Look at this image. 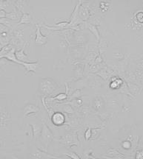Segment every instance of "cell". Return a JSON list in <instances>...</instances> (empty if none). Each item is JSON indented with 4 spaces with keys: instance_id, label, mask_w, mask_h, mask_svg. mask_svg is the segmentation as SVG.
Here are the masks:
<instances>
[{
    "instance_id": "cell-1",
    "label": "cell",
    "mask_w": 143,
    "mask_h": 159,
    "mask_svg": "<svg viewBox=\"0 0 143 159\" xmlns=\"http://www.w3.org/2000/svg\"><path fill=\"white\" fill-rule=\"evenodd\" d=\"M12 125L11 113L6 100L0 96V135L5 132L11 134Z\"/></svg>"
},
{
    "instance_id": "cell-2",
    "label": "cell",
    "mask_w": 143,
    "mask_h": 159,
    "mask_svg": "<svg viewBox=\"0 0 143 159\" xmlns=\"http://www.w3.org/2000/svg\"><path fill=\"white\" fill-rule=\"evenodd\" d=\"M57 88V83L51 77H43L39 80V91L42 95H51Z\"/></svg>"
},
{
    "instance_id": "cell-3",
    "label": "cell",
    "mask_w": 143,
    "mask_h": 159,
    "mask_svg": "<svg viewBox=\"0 0 143 159\" xmlns=\"http://www.w3.org/2000/svg\"><path fill=\"white\" fill-rule=\"evenodd\" d=\"M40 138L42 143L45 147V150H47L50 142H51L52 139H54V136H53L52 132L51 131L48 126L45 123H43Z\"/></svg>"
},
{
    "instance_id": "cell-4",
    "label": "cell",
    "mask_w": 143,
    "mask_h": 159,
    "mask_svg": "<svg viewBox=\"0 0 143 159\" xmlns=\"http://www.w3.org/2000/svg\"><path fill=\"white\" fill-rule=\"evenodd\" d=\"M36 37H35V40H34L35 44H36V46H45L48 43V38L47 36H44V35L41 33L40 27H39V26L38 25V24H36Z\"/></svg>"
},
{
    "instance_id": "cell-5",
    "label": "cell",
    "mask_w": 143,
    "mask_h": 159,
    "mask_svg": "<svg viewBox=\"0 0 143 159\" xmlns=\"http://www.w3.org/2000/svg\"><path fill=\"white\" fill-rule=\"evenodd\" d=\"M81 3H82V2H79V4L76 5L75 8H74V11H73L72 14H71V20H70L69 21L71 26L80 24L81 22L83 21L81 19L80 16H79V6H80Z\"/></svg>"
},
{
    "instance_id": "cell-6",
    "label": "cell",
    "mask_w": 143,
    "mask_h": 159,
    "mask_svg": "<svg viewBox=\"0 0 143 159\" xmlns=\"http://www.w3.org/2000/svg\"><path fill=\"white\" fill-rule=\"evenodd\" d=\"M40 111V109L37 105L33 103L25 104L22 109V115L24 117H28L31 114H36Z\"/></svg>"
},
{
    "instance_id": "cell-7",
    "label": "cell",
    "mask_w": 143,
    "mask_h": 159,
    "mask_svg": "<svg viewBox=\"0 0 143 159\" xmlns=\"http://www.w3.org/2000/svg\"><path fill=\"white\" fill-rule=\"evenodd\" d=\"M32 156L34 159H58V157L49 155L45 152H43L39 148H35L32 151Z\"/></svg>"
},
{
    "instance_id": "cell-8",
    "label": "cell",
    "mask_w": 143,
    "mask_h": 159,
    "mask_svg": "<svg viewBox=\"0 0 143 159\" xmlns=\"http://www.w3.org/2000/svg\"><path fill=\"white\" fill-rule=\"evenodd\" d=\"M22 66H23L25 69L26 72L25 74H28V73H36V70L39 66V61H32V62H22Z\"/></svg>"
},
{
    "instance_id": "cell-9",
    "label": "cell",
    "mask_w": 143,
    "mask_h": 159,
    "mask_svg": "<svg viewBox=\"0 0 143 159\" xmlns=\"http://www.w3.org/2000/svg\"><path fill=\"white\" fill-rule=\"evenodd\" d=\"M29 125L32 128L33 137L35 140H37L40 137L42 129V125L39 123H30Z\"/></svg>"
},
{
    "instance_id": "cell-10",
    "label": "cell",
    "mask_w": 143,
    "mask_h": 159,
    "mask_svg": "<svg viewBox=\"0 0 143 159\" xmlns=\"http://www.w3.org/2000/svg\"><path fill=\"white\" fill-rule=\"evenodd\" d=\"M52 122L55 125H62L65 123V116L62 113L60 112H56L54 114L52 118Z\"/></svg>"
},
{
    "instance_id": "cell-11",
    "label": "cell",
    "mask_w": 143,
    "mask_h": 159,
    "mask_svg": "<svg viewBox=\"0 0 143 159\" xmlns=\"http://www.w3.org/2000/svg\"><path fill=\"white\" fill-rule=\"evenodd\" d=\"M25 45L23 46L22 49L16 50L15 55L18 61L20 62H29L28 61V55L25 52Z\"/></svg>"
},
{
    "instance_id": "cell-12",
    "label": "cell",
    "mask_w": 143,
    "mask_h": 159,
    "mask_svg": "<svg viewBox=\"0 0 143 159\" xmlns=\"http://www.w3.org/2000/svg\"><path fill=\"white\" fill-rule=\"evenodd\" d=\"M19 14H20V13H19V11L16 10V8L14 7L12 11L6 13V18L8 19L11 20V21H14V22H16V21L19 20V19H20L21 16H19Z\"/></svg>"
},
{
    "instance_id": "cell-13",
    "label": "cell",
    "mask_w": 143,
    "mask_h": 159,
    "mask_svg": "<svg viewBox=\"0 0 143 159\" xmlns=\"http://www.w3.org/2000/svg\"><path fill=\"white\" fill-rule=\"evenodd\" d=\"M15 52H16V48L14 47L11 51H10L8 53L7 55H6L5 56L4 58L8 60V61H11V62H14L16 64H19V65H22V62H20V61H18L17 58H16V55H15Z\"/></svg>"
},
{
    "instance_id": "cell-14",
    "label": "cell",
    "mask_w": 143,
    "mask_h": 159,
    "mask_svg": "<svg viewBox=\"0 0 143 159\" xmlns=\"http://www.w3.org/2000/svg\"><path fill=\"white\" fill-rule=\"evenodd\" d=\"M31 22V16L29 13H24L21 15L20 20L17 22V26L21 24H28Z\"/></svg>"
},
{
    "instance_id": "cell-15",
    "label": "cell",
    "mask_w": 143,
    "mask_h": 159,
    "mask_svg": "<svg viewBox=\"0 0 143 159\" xmlns=\"http://www.w3.org/2000/svg\"><path fill=\"white\" fill-rule=\"evenodd\" d=\"M88 8H86L85 6H81V8L79 9V16H80L81 19L82 21L84 20H87L89 17V12H88Z\"/></svg>"
},
{
    "instance_id": "cell-16",
    "label": "cell",
    "mask_w": 143,
    "mask_h": 159,
    "mask_svg": "<svg viewBox=\"0 0 143 159\" xmlns=\"http://www.w3.org/2000/svg\"><path fill=\"white\" fill-rule=\"evenodd\" d=\"M13 48H14V46H13L12 44H11L3 46V47L2 48L1 50H0V60L4 58L5 56L6 55H7L8 53L13 49Z\"/></svg>"
},
{
    "instance_id": "cell-17",
    "label": "cell",
    "mask_w": 143,
    "mask_h": 159,
    "mask_svg": "<svg viewBox=\"0 0 143 159\" xmlns=\"http://www.w3.org/2000/svg\"><path fill=\"white\" fill-rule=\"evenodd\" d=\"M87 27H88V29L94 35V36L96 37V40H97V41H99V30H98L96 26L94 25V24H87Z\"/></svg>"
},
{
    "instance_id": "cell-18",
    "label": "cell",
    "mask_w": 143,
    "mask_h": 159,
    "mask_svg": "<svg viewBox=\"0 0 143 159\" xmlns=\"http://www.w3.org/2000/svg\"><path fill=\"white\" fill-rule=\"evenodd\" d=\"M62 142L66 144V145H69L71 144L73 142V136L71 134H67V135L62 136V138L61 139Z\"/></svg>"
},
{
    "instance_id": "cell-19",
    "label": "cell",
    "mask_w": 143,
    "mask_h": 159,
    "mask_svg": "<svg viewBox=\"0 0 143 159\" xmlns=\"http://www.w3.org/2000/svg\"><path fill=\"white\" fill-rule=\"evenodd\" d=\"M67 98V94H64V93H61V94H59L58 95H56V97H53V99H57V100H64Z\"/></svg>"
},
{
    "instance_id": "cell-20",
    "label": "cell",
    "mask_w": 143,
    "mask_h": 159,
    "mask_svg": "<svg viewBox=\"0 0 143 159\" xmlns=\"http://www.w3.org/2000/svg\"><path fill=\"white\" fill-rule=\"evenodd\" d=\"M91 136H92V130L91 128H88L85 132V137L86 140H89L91 139Z\"/></svg>"
},
{
    "instance_id": "cell-21",
    "label": "cell",
    "mask_w": 143,
    "mask_h": 159,
    "mask_svg": "<svg viewBox=\"0 0 143 159\" xmlns=\"http://www.w3.org/2000/svg\"><path fill=\"white\" fill-rule=\"evenodd\" d=\"M66 155L71 159H81L79 156H78V155H76L75 152H70V153H67L66 154Z\"/></svg>"
},
{
    "instance_id": "cell-22",
    "label": "cell",
    "mask_w": 143,
    "mask_h": 159,
    "mask_svg": "<svg viewBox=\"0 0 143 159\" xmlns=\"http://www.w3.org/2000/svg\"><path fill=\"white\" fill-rule=\"evenodd\" d=\"M122 147L123 148H125V149H130L131 148V142H129V141H125V142H123V143L122 144Z\"/></svg>"
},
{
    "instance_id": "cell-23",
    "label": "cell",
    "mask_w": 143,
    "mask_h": 159,
    "mask_svg": "<svg viewBox=\"0 0 143 159\" xmlns=\"http://www.w3.org/2000/svg\"><path fill=\"white\" fill-rule=\"evenodd\" d=\"M64 111H65L67 112L68 114H73V112H74V111H73L72 108H71V106H69V105L65 106Z\"/></svg>"
},
{
    "instance_id": "cell-24",
    "label": "cell",
    "mask_w": 143,
    "mask_h": 159,
    "mask_svg": "<svg viewBox=\"0 0 143 159\" xmlns=\"http://www.w3.org/2000/svg\"><path fill=\"white\" fill-rule=\"evenodd\" d=\"M6 11H4L2 9H0V19H2V18L6 17Z\"/></svg>"
},
{
    "instance_id": "cell-25",
    "label": "cell",
    "mask_w": 143,
    "mask_h": 159,
    "mask_svg": "<svg viewBox=\"0 0 143 159\" xmlns=\"http://www.w3.org/2000/svg\"><path fill=\"white\" fill-rule=\"evenodd\" d=\"M136 158L137 159H143V152H140L136 155Z\"/></svg>"
},
{
    "instance_id": "cell-26",
    "label": "cell",
    "mask_w": 143,
    "mask_h": 159,
    "mask_svg": "<svg viewBox=\"0 0 143 159\" xmlns=\"http://www.w3.org/2000/svg\"><path fill=\"white\" fill-rule=\"evenodd\" d=\"M14 159H16V158H14Z\"/></svg>"
}]
</instances>
